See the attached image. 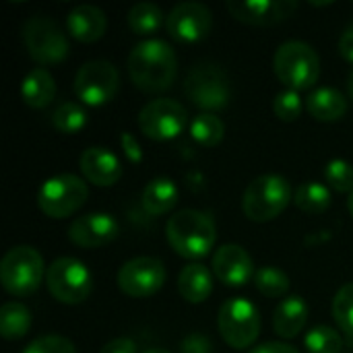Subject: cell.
Returning <instances> with one entry per match:
<instances>
[{
    "mask_svg": "<svg viewBox=\"0 0 353 353\" xmlns=\"http://www.w3.org/2000/svg\"><path fill=\"white\" fill-rule=\"evenodd\" d=\"M126 68L137 89L145 93H161L176 81L178 58L168 41L145 39L130 50Z\"/></svg>",
    "mask_w": 353,
    "mask_h": 353,
    "instance_id": "obj_1",
    "label": "cell"
},
{
    "mask_svg": "<svg viewBox=\"0 0 353 353\" xmlns=\"http://www.w3.org/2000/svg\"><path fill=\"white\" fill-rule=\"evenodd\" d=\"M165 238L176 254L188 261H199L213 250L217 228L207 213L196 209H182L168 219Z\"/></svg>",
    "mask_w": 353,
    "mask_h": 353,
    "instance_id": "obj_2",
    "label": "cell"
},
{
    "mask_svg": "<svg viewBox=\"0 0 353 353\" xmlns=\"http://www.w3.org/2000/svg\"><path fill=\"white\" fill-rule=\"evenodd\" d=\"M294 201L290 182L277 174H265L254 178L242 194V211L254 223H267L277 219Z\"/></svg>",
    "mask_w": 353,
    "mask_h": 353,
    "instance_id": "obj_3",
    "label": "cell"
},
{
    "mask_svg": "<svg viewBox=\"0 0 353 353\" xmlns=\"http://www.w3.org/2000/svg\"><path fill=\"white\" fill-rule=\"evenodd\" d=\"M273 70L288 89L300 93L319 81L321 58L310 43L292 39L277 48L273 56Z\"/></svg>",
    "mask_w": 353,
    "mask_h": 353,
    "instance_id": "obj_4",
    "label": "cell"
},
{
    "mask_svg": "<svg viewBox=\"0 0 353 353\" xmlns=\"http://www.w3.org/2000/svg\"><path fill=\"white\" fill-rule=\"evenodd\" d=\"M41 254L33 246H12L0 263V283L14 298L35 294L46 277Z\"/></svg>",
    "mask_w": 353,
    "mask_h": 353,
    "instance_id": "obj_5",
    "label": "cell"
},
{
    "mask_svg": "<svg viewBox=\"0 0 353 353\" xmlns=\"http://www.w3.org/2000/svg\"><path fill=\"white\" fill-rule=\"evenodd\" d=\"M186 97L205 112L223 110L232 99V85L225 70L213 62L194 64L184 79Z\"/></svg>",
    "mask_w": 353,
    "mask_h": 353,
    "instance_id": "obj_6",
    "label": "cell"
},
{
    "mask_svg": "<svg viewBox=\"0 0 353 353\" xmlns=\"http://www.w3.org/2000/svg\"><path fill=\"white\" fill-rule=\"evenodd\" d=\"M89 196L83 178L74 174H58L48 178L37 192V207L50 219H66L74 215Z\"/></svg>",
    "mask_w": 353,
    "mask_h": 353,
    "instance_id": "obj_7",
    "label": "cell"
},
{
    "mask_svg": "<svg viewBox=\"0 0 353 353\" xmlns=\"http://www.w3.org/2000/svg\"><path fill=\"white\" fill-rule=\"evenodd\" d=\"M217 329L221 339L234 350H248L261 335L259 308L244 298L223 302L217 314Z\"/></svg>",
    "mask_w": 353,
    "mask_h": 353,
    "instance_id": "obj_8",
    "label": "cell"
},
{
    "mask_svg": "<svg viewBox=\"0 0 353 353\" xmlns=\"http://www.w3.org/2000/svg\"><path fill=\"white\" fill-rule=\"evenodd\" d=\"M23 43L27 54L43 66L62 62L70 52L64 29L43 14L27 19L23 25Z\"/></svg>",
    "mask_w": 353,
    "mask_h": 353,
    "instance_id": "obj_9",
    "label": "cell"
},
{
    "mask_svg": "<svg viewBox=\"0 0 353 353\" xmlns=\"http://www.w3.org/2000/svg\"><path fill=\"white\" fill-rule=\"evenodd\" d=\"M46 285L54 300L74 306L89 298L93 290V277L81 261L62 256L50 265L46 273Z\"/></svg>",
    "mask_w": 353,
    "mask_h": 353,
    "instance_id": "obj_10",
    "label": "cell"
},
{
    "mask_svg": "<svg viewBox=\"0 0 353 353\" xmlns=\"http://www.w3.org/2000/svg\"><path fill=\"white\" fill-rule=\"evenodd\" d=\"M120 87L118 68L108 60H89L74 74L77 97L91 108L110 103Z\"/></svg>",
    "mask_w": 353,
    "mask_h": 353,
    "instance_id": "obj_11",
    "label": "cell"
},
{
    "mask_svg": "<svg viewBox=\"0 0 353 353\" xmlns=\"http://www.w3.org/2000/svg\"><path fill=\"white\" fill-rule=\"evenodd\" d=\"M188 120V112L176 99H153L139 112V128L151 141L176 139Z\"/></svg>",
    "mask_w": 353,
    "mask_h": 353,
    "instance_id": "obj_12",
    "label": "cell"
},
{
    "mask_svg": "<svg viewBox=\"0 0 353 353\" xmlns=\"http://www.w3.org/2000/svg\"><path fill=\"white\" fill-rule=\"evenodd\" d=\"M165 267L155 256H137L126 261L118 271V288L130 298H149L165 283Z\"/></svg>",
    "mask_w": 353,
    "mask_h": 353,
    "instance_id": "obj_13",
    "label": "cell"
},
{
    "mask_svg": "<svg viewBox=\"0 0 353 353\" xmlns=\"http://www.w3.org/2000/svg\"><path fill=\"white\" fill-rule=\"evenodd\" d=\"M213 14L203 2H180L176 4L168 19L165 29L172 39L182 43H196L211 33Z\"/></svg>",
    "mask_w": 353,
    "mask_h": 353,
    "instance_id": "obj_14",
    "label": "cell"
},
{
    "mask_svg": "<svg viewBox=\"0 0 353 353\" xmlns=\"http://www.w3.org/2000/svg\"><path fill=\"white\" fill-rule=\"evenodd\" d=\"M228 12L246 25L252 27H271L288 21L296 10L298 2L294 0H230L225 4Z\"/></svg>",
    "mask_w": 353,
    "mask_h": 353,
    "instance_id": "obj_15",
    "label": "cell"
},
{
    "mask_svg": "<svg viewBox=\"0 0 353 353\" xmlns=\"http://www.w3.org/2000/svg\"><path fill=\"white\" fill-rule=\"evenodd\" d=\"M118 221L110 213H87L77 217L68 228V240L79 248H99L116 240Z\"/></svg>",
    "mask_w": 353,
    "mask_h": 353,
    "instance_id": "obj_16",
    "label": "cell"
},
{
    "mask_svg": "<svg viewBox=\"0 0 353 353\" xmlns=\"http://www.w3.org/2000/svg\"><path fill=\"white\" fill-rule=\"evenodd\" d=\"M254 273L252 256L240 244H225L213 256V275L228 288H240L250 281Z\"/></svg>",
    "mask_w": 353,
    "mask_h": 353,
    "instance_id": "obj_17",
    "label": "cell"
},
{
    "mask_svg": "<svg viewBox=\"0 0 353 353\" xmlns=\"http://www.w3.org/2000/svg\"><path fill=\"white\" fill-rule=\"evenodd\" d=\"M79 168L87 182L95 186H114L122 176V165L118 157L105 147H89L79 157Z\"/></svg>",
    "mask_w": 353,
    "mask_h": 353,
    "instance_id": "obj_18",
    "label": "cell"
},
{
    "mask_svg": "<svg viewBox=\"0 0 353 353\" xmlns=\"http://www.w3.org/2000/svg\"><path fill=\"white\" fill-rule=\"evenodd\" d=\"M108 29V17L93 4H79L66 17V31L81 43H93L103 37Z\"/></svg>",
    "mask_w": 353,
    "mask_h": 353,
    "instance_id": "obj_19",
    "label": "cell"
},
{
    "mask_svg": "<svg viewBox=\"0 0 353 353\" xmlns=\"http://www.w3.org/2000/svg\"><path fill=\"white\" fill-rule=\"evenodd\" d=\"M308 323V304L300 296H288L279 302L273 314V331L281 339L298 337Z\"/></svg>",
    "mask_w": 353,
    "mask_h": 353,
    "instance_id": "obj_20",
    "label": "cell"
},
{
    "mask_svg": "<svg viewBox=\"0 0 353 353\" xmlns=\"http://www.w3.org/2000/svg\"><path fill=\"white\" fill-rule=\"evenodd\" d=\"M178 292L190 304L207 302L213 292V273L201 263L186 265L178 277Z\"/></svg>",
    "mask_w": 353,
    "mask_h": 353,
    "instance_id": "obj_21",
    "label": "cell"
},
{
    "mask_svg": "<svg viewBox=\"0 0 353 353\" xmlns=\"http://www.w3.org/2000/svg\"><path fill=\"white\" fill-rule=\"evenodd\" d=\"M306 110L312 118L321 122H337L347 112V99L341 91L333 87H321L308 95Z\"/></svg>",
    "mask_w": 353,
    "mask_h": 353,
    "instance_id": "obj_22",
    "label": "cell"
},
{
    "mask_svg": "<svg viewBox=\"0 0 353 353\" xmlns=\"http://www.w3.org/2000/svg\"><path fill=\"white\" fill-rule=\"evenodd\" d=\"M21 97L33 110H43L46 105H50L56 97V83L50 70L46 68L29 70L21 85Z\"/></svg>",
    "mask_w": 353,
    "mask_h": 353,
    "instance_id": "obj_23",
    "label": "cell"
},
{
    "mask_svg": "<svg viewBox=\"0 0 353 353\" xmlns=\"http://www.w3.org/2000/svg\"><path fill=\"white\" fill-rule=\"evenodd\" d=\"M178 196H180L178 186L170 178H155L143 188L141 203L149 215L159 217L170 213L178 205Z\"/></svg>",
    "mask_w": 353,
    "mask_h": 353,
    "instance_id": "obj_24",
    "label": "cell"
},
{
    "mask_svg": "<svg viewBox=\"0 0 353 353\" xmlns=\"http://www.w3.org/2000/svg\"><path fill=\"white\" fill-rule=\"evenodd\" d=\"M31 329V312L21 302H6L0 308V335L6 341L25 337Z\"/></svg>",
    "mask_w": 353,
    "mask_h": 353,
    "instance_id": "obj_25",
    "label": "cell"
},
{
    "mask_svg": "<svg viewBox=\"0 0 353 353\" xmlns=\"http://www.w3.org/2000/svg\"><path fill=\"white\" fill-rule=\"evenodd\" d=\"M165 14L163 10L153 4V2H139L128 10V27L132 33L137 35H153L161 29V25L165 23Z\"/></svg>",
    "mask_w": 353,
    "mask_h": 353,
    "instance_id": "obj_26",
    "label": "cell"
},
{
    "mask_svg": "<svg viewBox=\"0 0 353 353\" xmlns=\"http://www.w3.org/2000/svg\"><path fill=\"white\" fill-rule=\"evenodd\" d=\"M294 203L308 215H321L331 207V190L321 182H304L294 194Z\"/></svg>",
    "mask_w": 353,
    "mask_h": 353,
    "instance_id": "obj_27",
    "label": "cell"
},
{
    "mask_svg": "<svg viewBox=\"0 0 353 353\" xmlns=\"http://www.w3.org/2000/svg\"><path fill=\"white\" fill-rule=\"evenodd\" d=\"M225 134V126L219 120V116L211 114V112H203L199 114L192 124H190V137L201 145V147H217L223 141Z\"/></svg>",
    "mask_w": 353,
    "mask_h": 353,
    "instance_id": "obj_28",
    "label": "cell"
},
{
    "mask_svg": "<svg viewBox=\"0 0 353 353\" xmlns=\"http://www.w3.org/2000/svg\"><path fill=\"white\" fill-rule=\"evenodd\" d=\"M52 124L62 134H77L87 126V112L81 103L64 101L52 112Z\"/></svg>",
    "mask_w": 353,
    "mask_h": 353,
    "instance_id": "obj_29",
    "label": "cell"
},
{
    "mask_svg": "<svg viewBox=\"0 0 353 353\" xmlns=\"http://www.w3.org/2000/svg\"><path fill=\"white\" fill-rule=\"evenodd\" d=\"M256 290L267 298H283L290 292V277L275 267H263L254 273Z\"/></svg>",
    "mask_w": 353,
    "mask_h": 353,
    "instance_id": "obj_30",
    "label": "cell"
},
{
    "mask_svg": "<svg viewBox=\"0 0 353 353\" xmlns=\"http://www.w3.org/2000/svg\"><path fill=\"white\" fill-rule=\"evenodd\" d=\"M306 350L310 353H339L343 350V337L333 327L319 325L308 331Z\"/></svg>",
    "mask_w": 353,
    "mask_h": 353,
    "instance_id": "obj_31",
    "label": "cell"
},
{
    "mask_svg": "<svg viewBox=\"0 0 353 353\" xmlns=\"http://www.w3.org/2000/svg\"><path fill=\"white\" fill-rule=\"evenodd\" d=\"M333 319L337 327L353 337V283H345L333 298Z\"/></svg>",
    "mask_w": 353,
    "mask_h": 353,
    "instance_id": "obj_32",
    "label": "cell"
},
{
    "mask_svg": "<svg viewBox=\"0 0 353 353\" xmlns=\"http://www.w3.org/2000/svg\"><path fill=\"white\" fill-rule=\"evenodd\" d=\"M325 182L337 192H353V165L345 159H331L325 168Z\"/></svg>",
    "mask_w": 353,
    "mask_h": 353,
    "instance_id": "obj_33",
    "label": "cell"
},
{
    "mask_svg": "<svg viewBox=\"0 0 353 353\" xmlns=\"http://www.w3.org/2000/svg\"><path fill=\"white\" fill-rule=\"evenodd\" d=\"M302 108H304V103H302V97H300L298 91L285 89V91H281V93L275 95L273 112H275V116H277L279 120H283V122H294V120H298L300 114H302Z\"/></svg>",
    "mask_w": 353,
    "mask_h": 353,
    "instance_id": "obj_34",
    "label": "cell"
},
{
    "mask_svg": "<svg viewBox=\"0 0 353 353\" xmlns=\"http://www.w3.org/2000/svg\"><path fill=\"white\" fill-rule=\"evenodd\" d=\"M23 353H77V347L70 339L60 335H43L31 341Z\"/></svg>",
    "mask_w": 353,
    "mask_h": 353,
    "instance_id": "obj_35",
    "label": "cell"
},
{
    "mask_svg": "<svg viewBox=\"0 0 353 353\" xmlns=\"http://www.w3.org/2000/svg\"><path fill=\"white\" fill-rule=\"evenodd\" d=\"M182 353H211V343L205 335H188L182 345H180Z\"/></svg>",
    "mask_w": 353,
    "mask_h": 353,
    "instance_id": "obj_36",
    "label": "cell"
},
{
    "mask_svg": "<svg viewBox=\"0 0 353 353\" xmlns=\"http://www.w3.org/2000/svg\"><path fill=\"white\" fill-rule=\"evenodd\" d=\"M120 141H122V149H124L128 161L141 163V161H143V149H141V145L137 143V139H134L130 132H122Z\"/></svg>",
    "mask_w": 353,
    "mask_h": 353,
    "instance_id": "obj_37",
    "label": "cell"
},
{
    "mask_svg": "<svg viewBox=\"0 0 353 353\" xmlns=\"http://www.w3.org/2000/svg\"><path fill=\"white\" fill-rule=\"evenodd\" d=\"M99 353H137V343L128 337H118L108 341Z\"/></svg>",
    "mask_w": 353,
    "mask_h": 353,
    "instance_id": "obj_38",
    "label": "cell"
},
{
    "mask_svg": "<svg viewBox=\"0 0 353 353\" xmlns=\"http://www.w3.org/2000/svg\"><path fill=\"white\" fill-rule=\"evenodd\" d=\"M248 353H300L294 345L290 343H281V341H269V343H263V345H256L252 347Z\"/></svg>",
    "mask_w": 353,
    "mask_h": 353,
    "instance_id": "obj_39",
    "label": "cell"
},
{
    "mask_svg": "<svg viewBox=\"0 0 353 353\" xmlns=\"http://www.w3.org/2000/svg\"><path fill=\"white\" fill-rule=\"evenodd\" d=\"M339 54L353 64V25L345 27V31L339 37Z\"/></svg>",
    "mask_w": 353,
    "mask_h": 353,
    "instance_id": "obj_40",
    "label": "cell"
},
{
    "mask_svg": "<svg viewBox=\"0 0 353 353\" xmlns=\"http://www.w3.org/2000/svg\"><path fill=\"white\" fill-rule=\"evenodd\" d=\"M347 93H350V97L353 99V68L352 72H350V77H347Z\"/></svg>",
    "mask_w": 353,
    "mask_h": 353,
    "instance_id": "obj_41",
    "label": "cell"
},
{
    "mask_svg": "<svg viewBox=\"0 0 353 353\" xmlns=\"http://www.w3.org/2000/svg\"><path fill=\"white\" fill-rule=\"evenodd\" d=\"M143 353H172V352H168V350H161V347H151V350H147V352H143Z\"/></svg>",
    "mask_w": 353,
    "mask_h": 353,
    "instance_id": "obj_42",
    "label": "cell"
},
{
    "mask_svg": "<svg viewBox=\"0 0 353 353\" xmlns=\"http://www.w3.org/2000/svg\"><path fill=\"white\" fill-rule=\"evenodd\" d=\"M347 211H350V215L353 217V192L350 194V199H347Z\"/></svg>",
    "mask_w": 353,
    "mask_h": 353,
    "instance_id": "obj_43",
    "label": "cell"
}]
</instances>
